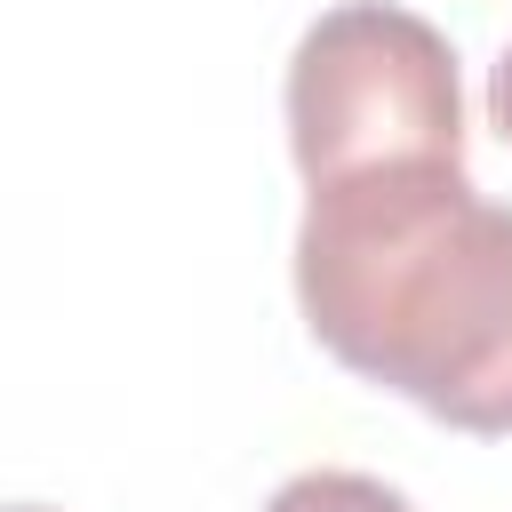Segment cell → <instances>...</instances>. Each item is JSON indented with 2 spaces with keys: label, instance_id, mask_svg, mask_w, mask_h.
Here are the masks:
<instances>
[{
  "label": "cell",
  "instance_id": "cell-3",
  "mask_svg": "<svg viewBox=\"0 0 512 512\" xmlns=\"http://www.w3.org/2000/svg\"><path fill=\"white\" fill-rule=\"evenodd\" d=\"M264 512H416L392 480H376V472H344V464H312V472H296V480H280L272 496H264Z\"/></svg>",
  "mask_w": 512,
  "mask_h": 512
},
{
  "label": "cell",
  "instance_id": "cell-2",
  "mask_svg": "<svg viewBox=\"0 0 512 512\" xmlns=\"http://www.w3.org/2000/svg\"><path fill=\"white\" fill-rule=\"evenodd\" d=\"M288 152L304 192L392 168V160H464V72L440 24L392 0H336L304 24L288 80Z\"/></svg>",
  "mask_w": 512,
  "mask_h": 512
},
{
  "label": "cell",
  "instance_id": "cell-5",
  "mask_svg": "<svg viewBox=\"0 0 512 512\" xmlns=\"http://www.w3.org/2000/svg\"><path fill=\"white\" fill-rule=\"evenodd\" d=\"M0 512H56V504H0Z\"/></svg>",
  "mask_w": 512,
  "mask_h": 512
},
{
  "label": "cell",
  "instance_id": "cell-1",
  "mask_svg": "<svg viewBox=\"0 0 512 512\" xmlns=\"http://www.w3.org/2000/svg\"><path fill=\"white\" fill-rule=\"evenodd\" d=\"M296 304L312 344L448 432L512 440V208L464 160H392L304 192Z\"/></svg>",
  "mask_w": 512,
  "mask_h": 512
},
{
  "label": "cell",
  "instance_id": "cell-4",
  "mask_svg": "<svg viewBox=\"0 0 512 512\" xmlns=\"http://www.w3.org/2000/svg\"><path fill=\"white\" fill-rule=\"evenodd\" d=\"M488 120H496V136L512 144V40H504V56L488 64Z\"/></svg>",
  "mask_w": 512,
  "mask_h": 512
}]
</instances>
